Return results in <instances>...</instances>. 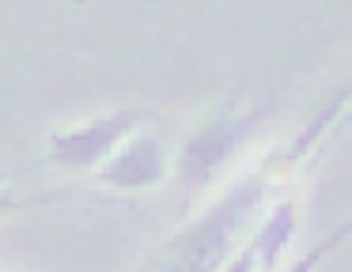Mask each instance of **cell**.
<instances>
[{
    "label": "cell",
    "instance_id": "obj_1",
    "mask_svg": "<svg viewBox=\"0 0 352 272\" xmlns=\"http://www.w3.org/2000/svg\"><path fill=\"white\" fill-rule=\"evenodd\" d=\"M261 201H265V174L243 178L197 223H190L182 234H175L170 246L155 257V264L148 272H220L228 264L231 242L250 223L254 208Z\"/></svg>",
    "mask_w": 352,
    "mask_h": 272
},
{
    "label": "cell",
    "instance_id": "obj_2",
    "mask_svg": "<svg viewBox=\"0 0 352 272\" xmlns=\"http://www.w3.org/2000/svg\"><path fill=\"white\" fill-rule=\"evenodd\" d=\"M265 117V110L254 113H216L208 117L197 133L186 140V148L178 151V181L186 189H205L216 178L223 163L239 151V144L254 133V125Z\"/></svg>",
    "mask_w": 352,
    "mask_h": 272
},
{
    "label": "cell",
    "instance_id": "obj_3",
    "mask_svg": "<svg viewBox=\"0 0 352 272\" xmlns=\"http://www.w3.org/2000/svg\"><path fill=\"white\" fill-rule=\"evenodd\" d=\"M152 113L148 110H118L110 117H99L91 125L69 128V133H50V163L65 170H91L99 163H110L118 144Z\"/></svg>",
    "mask_w": 352,
    "mask_h": 272
},
{
    "label": "cell",
    "instance_id": "obj_4",
    "mask_svg": "<svg viewBox=\"0 0 352 272\" xmlns=\"http://www.w3.org/2000/svg\"><path fill=\"white\" fill-rule=\"evenodd\" d=\"M163 174H167V163H163L160 140L155 136H137L99 170V181L110 189H122V193H137V189L163 181Z\"/></svg>",
    "mask_w": 352,
    "mask_h": 272
},
{
    "label": "cell",
    "instance_id": "obj_5",
    "mask_svg": "<svg viewBox=\"0 0 352 272\" xmlns=\"http://www.w3.org/2000/svg\"><path fill=\"white\" fill-rule=\"evenodd\" d=\"M292 234H296V204L292 201H280L273 212L265 216V223L258 227V234L250 238L254 253H258V264L261 272H273L276 261H280V253L288 249Z\"/></svg>",
    "mask_w": 352,
    "mask_h": 272
},
{
    "label": "cell",
    "instance_id": "obj_6",
    "mask_svg": "<svg viewBox=\"0 0 352 272\" xmlns=\"http://www.w3.org/2000/svg\"><path fill=\"white\" fill-rule=\"evenodd\" d=\"M341 102H344V95H333V98H329V106H326V110H322V113H318V121H314V125H307V128H303V133H299V140H296V144H292V151H288V163H296V159H299V155H303V151H307V148H311V144H314V136H318V133H322V128H326V125H329V121H333V113H337V110H341Z\"/></svg>",
    "mask_w": 352,
    "mask_h": 272
},
{
    "label": "cell",
    "instance_id": "obj_7",
    "mask_svg": "<svg viewBox=\"0 0 352 272\" xmlns=\"http://www.w3.org/2000/svg\"><path fill=\"white\" fill-rule=\"evenodd\" d=\"M329 249H337V246H333V238H322L318 246H314L311 253H303V257H299V261L292 264L288 272H314V269H318V261H322V257L329 253Z\"/></svg>",
    "mask_w": 352,
    "mask_h": 272
},
{
    "label": "cell",
    "instance_id": "obj_8",
    "mask_svg": "<svg viewBox=\"0 0 352 272\" xmlns=\"http://www.w3.org/2000/svg\"><path fill=\"white\" fill-rule=\"evenodd\" d=\"M223 272H261L258 253H254V246H250V242H246V246L235 253V261H228V264H223Z\"/></svg>",
    "mask_w": 352,
    "mask_h": 272
},
{
    "label": "cell",
    "instance_id": "obj_9",
    "mask_svg": "<svg viewBox=\"0 0 352 272\" xmlns=\"http://www.w3.org/2000/svg\"><path fill=\"white\" fill-rule=\"evenodd\" d=\"M34 201H27V196H16V193H0V216H8V212H23L31 208Z\"/></svg>",
    "mask_w": 352,
    "mask_h": 272
},
{
    "label": "cell",
    "instance_id": "obj_10",
    "mask_svg": "<svg viewBox=\"0 0 352 272\" xmlns=\"http://www.w3.org/2000/svg\"><path fill=\"white\" fill-rule=\"evenodd\" d=\"M329 238H333V246H341V242H349V238H352V219H349V223H341V227H337V231L329 234Z\"/></svg>",
    "mask_w": 352,
    "mask_h": 272
},
{
    "label": "cell",
    "instance_id": "obj_11",
    "mask_svg": "<svg viewBox=\"0 0 352 272\" xmlns=\"http://www.w3.org/2000/svg\"><path fill=\"white\" fill-rule=\"evenodd\" d=\"M349 121H352V106H349V113H344V121H341V125H349Z\"/></svg>",
    "mask_w": 352,
    "mask_h": 272
}]
</instances>
